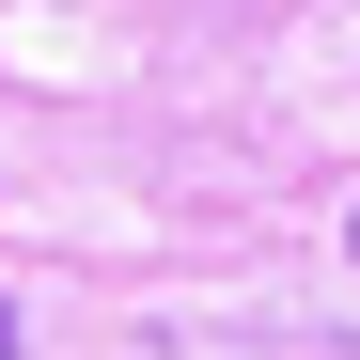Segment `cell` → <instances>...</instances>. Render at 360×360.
Segmentation results:
<instances>
[{"mask_svg":"<svg viewBox=\"0 0 360 360\" xmlns=\"http://www.w3.org/2000/svg\"><path fill=\"white\" fill-rule=\"evenodd\" d=\"M345 235H360V219H345Z\"/></svg>","mask_w":360,"mask_h":360,"instance_id":"7a4b0ae2","label":"cell"},{"mask_svg":"<svg viewBox=\"0 0 360 360\" xmlns=\"http://www.w3.org/2000/svg\"><path fill=\"white\" fill-rule=\"evenodd\" d=\"M16 345H32V329H16V297H0V360H16Z\"/></svg>","mask_w":360,"mask_h":360,"instance_id":"6da1fadb","label":"cell"}]
</instances>
